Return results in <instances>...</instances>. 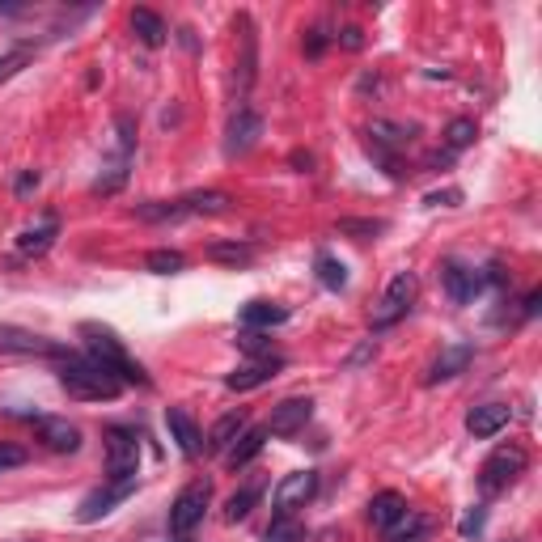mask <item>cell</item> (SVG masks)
I'll use <instances>...</instances> for the list:
<instances>
[{
  "instance_id": "cell-40",
  "label": "cell",
  "mask_w": 542,
  "mask_h": 542,
  "mask_svg": "<svg viewBox=\"0 0 542 542\" xmlns=\"http://www.w3.org/2000/svg\"><path fill=\"white\" fill-rule=\"evenodd\" d=\"M458 200H462V191H432L424 204H432V208H441V204H445V208H454Z\"/></svg>"
},
{
  "instance_id": "cell-38",
  "label": "cell",
  "mask_w": 542,
  "mask_h": 542,
  "mask_svg": "<svg viewBox=\"0 0 542 542\" xmlns=\"http://www.w3.org/2000/svg\"><path fill=\"white\" fill-rule=\"evenodd\" d=\"M242 348H246L250 356H263V352H271V343H267L263 331H246V335H242Z\"/></svg>"
},
{
  "instance_id": "cell-33",
  "label": "cell",
  "mask_w": 542,
  "mask_h": 542,
  "mask_svg": "<svg viewBox=\"0 0 542 542\" xmlns=\"http://www.w3.org/2000/svg\"><path fill=\"white\" fill-rule=\"evenodd\" d=\"M149 271H157V276H174V271H183L187 267V259L178 255V250H149Z\"/></svg>"
},
{
  "instance_id": "cell-21",
  "label": "cell",
  "mask_w": 542,
  "mask_h": 542,
  "mask_svg": "<svg viewBox=\"0 0 542 542\" xmlns=\"http://www.w3.org/2000/svg\"><path fill=\"white\" fill-rule=\"evenodd\" d=\"M284 318H288V310H284V305H276V301H246V305H242V327H246V331L280 327Z\"/></svg>"
},
{
  "instance_id": "cell-43",
  "label": "cell",
  "mask_w": 542,
  "mask_h": 542,
  "mask_svg": "<svg viewBox=\"0 0 542 542\" xmlns=\"http://www.w3.org/2000/svg\"><path fill=\"white\" fill-rule=\"evenodd\" d=\"M322 47H327V39H322V34L314 30V34H310V47H305V51H310V56H322Z\"/></svg>"
},
{
  "instance_id": "cell-45",
  "label": "cell",
  "mask_w": 542,
  "mask_h": 542,
  "mask_svg": "<svg viewBox=\"0 0 542 542\" xmlns=\"http://www.w3.org/2000/svg\"><path fill=\"white\" fill-rule=\"evenodd\" d=\"M538 301H542V293H530V297H526V314H538Z\"/></svg>"
},
{
  "instance_id": "cell-6",
  "label": "cell",
  "mask_w": 542,
  "mask_h": 542,
  "mask_svg": "<svg viewBox=\"0 0 542 542\" xmlns=\"http://www.w3.org/2000/svg\"><path fill=\"white\" fill-rule=\"evenodd\" d=\"M140 445L128 428H106V475L111 479H136Z\"/></svg>"
},
{
  "instance_id": "cell-39",
  "label": "cell",
  "mask_w": 542,
  "mask_h": 542,
  "mask_svg": "<svg viewBox=\"0 0 542 542\" xmlns=\"http://www.w3.org/2000/svg\"><path fill=\"white\" fill-rule=\"evenodd\" d=\"M458 530H462V538H475V534L483 530V504H475V509L462 517V526H458Z\"/></svg>"
},
{
  "instance_id": "cell-17",
  "label": "cell",
  "mask_w": 542,
  "mask_h": 542,
  "mask_svg": "<svg viewBox=\"0 0 542 542\" xmlns=\"http://www.w3.org/2000/svg\"><path fill=\"white\" fill-rule=\"evenodd\" d=\"M479 288H483V271H475V267H462V263H449V267H445V293L454 297L458 305L475 301Z\"/></svg>"
},
{
  "instance_id": "cell-14",
  "label": "cell",
  "mask_w": 542,
  "mask_h": 542,
  "mask_svg": "<svg viewBox=\"0 0 542 542\" xmlns=\"http://www.w3.org/2000/svg\"><path fill=\"white\" fill-rule=\"evenodd\" d=\"M310 415H314L310 399H284L276 411H271L267 432H276V437H293V432H301L305 424H310Z\"/></svg>"
},
{
  "instance_id": "cell-30",
  "label": "cell",
  "mask_w": 542,
  "mask_h": 542,
  "mask_svg": "<svg viewBox=\"0 0 542 542\" xmlns=\"http://www.w3.org/2000/svg\"><path fill=\"white\" fill-rule=\"evenodd\" d=\"M475 136H479V128H475V119H454L445 128V144H449V153H458V149H471L475 144Z\"/></svg>"
},
{
  "instance_id": "cell-23",
  "label": "cell",
  "mask_w": 542,
  "mask_h": 542,
  "mask_svg": "<svg viewBox=\"0 0 542 542\" xmlns=\"http://www.w3.org/2000/svg\"><path fill=\"white\" fill-rule=\"evenodd\" d=\"M471 343H454V348H445L441 356H437V365H432V373H428V382H445V377H458L466 365H471Z\"/></svg>"
},
{
  "instance_id": "cell-7",
  "label": "cell",
  "mask_w": 542,
  "mask_h": 542,
  "mask_svg": "<svg viewBox=\"0 0 542 542\" xmlns=\"http://www.w3.org/2000/svg\"><path fill=\"white\" fill-rule=\"evenodd\" d=\"M314 492H318V475L314 471H293V475H284L276 483V492H271V509H276V517H293Z\"/></svg>"
},
{
  "instance_id": "cell-27",
  "label": "cell",
  "mask_w": 542,
  "mask_h": 542,
  "mask_svg": "<svg viewBox=\"0 0 542 542\" xmlns=\"http://www.w3.org/2000/svg\"><path fill=\"white\" fill-rule=\"evenodd\" d=\"M263 500V487L259 483H250V487H242V492H233L229 496V504H225V517L229 521H246L250 513H255V504Z\"/></svg>"
},
{
  "instance_id": "cell-32",
  "label": "cell",
  "mask_w": 542,
  "mask_h": 542,
  "mask_svg": "<svg viewBox=\"0 0 542 542\" xmlns=\"http://www.w3.org/2000/svg\"><path fill=\"white\" fill-rule=\"evenodd\" d=\"M382 229H386L382 221H352V216H343V221L335 225V233H343V238H356V242H369Z\"/></svg>"
},
{
  "instance_id": "cell-8",
  "label": "cell",
  "mask_w": 542,
  "mask_h": 542,
  "mask_svg": "<svg viewBox=\"0 0 542 542\" xmlns=\"http://www.w3.org/2000/svg\"><path fill=\"white\" fill-rule=\"evenodd\" d=\"M132 492H136V479H111L106 487H98V492H89V496L81 500L77 521H85V526H89V521L106 517V513L115 509V504H123V500H128Z\"/></svg>"
},
{
  "instance_id": "cell-11",
  "label": "cell",
  "mask_w": 542,
  "mask_h": 542,
  "mask_svg": "<svg viewBox=\"0 0 542 542\" xmlns=\"http://www.w3.org/2000/svg\"><path fill=\"white\" fill-rule=\"evenodd\" d=\"M0 352H9V356H64L60 343H51V339L34 335L26 327H0Z\"/></svg>"
},
{
  "instance_id": "cell-2",
  "label": "cell",
  "mask_w": 542,
  "mask_h": 542,
  "mask_svg": "<svg viewBox=\"0 0 542 542\" xmlns=\"http://www.w3.org/2000/svg\"><path fill=\"white\" fill-rule=\"evenodd\" d=\"M81 335H85L89 356H94L102 369H111V373L119 377V382H128V386H149V377H144V369L136 365V360H132L128 352H123V343H119V335H115V331L98 327V322H85Z\"/></svg>"
},
{
  "instance_id": "cell-16",
  "label": "cell",
  "mask_w": 542,
  "mask_h": 542,
  "mask_svg": "<svg viewBox=\"0 0 542 542\" xmlns=\"http://www.w3.org/2000/svg\"><path fill=\"white\" fill-rule=\"evenodd\" d=\"M403 517H407V500H403L399 492H377V496L369 500V521H373V530L390 534Z\"/></svg>"
},
{
  "instance_id": "cell-18",
  "label": "cell",
  "mask_w": 542,
  "mask_h": 542,
  "mask_svg": "<svg viewBox=\"0 0 542 542\" xmlns=\"http://www.w3.org/2000/svg\"><path fill=\"white\" fill-rule=\"evenodd\" d=\"M263 445H267V428H246L242 437L225 449V466H229V471H238V466L255 462L263 454Z\"/></svg>"
},
{
  "instance_id": "cell-13",
  "label": "cell",
  "mask_w": 542,
  "mask_h": 542,
  "mask_svg": "<svg viewBox=\"0 0 542 542\" xmlns=\"http://www.w3.org/2000/svg\"><path fill=\"white\" fill-rule=\"evenodd\" d=\"M280 369H284L280 356H259V360H250V365L233 369V373L225 377V386H229V390H259V386H267Z\"/></svg>"
},
{
  "instance_id": "cell-10",
  "label": "cell",
  "mask_w": 542,
  "mask_h": 542,
  "mask_svg": "<svg viewBox=\"0 0 542 542\" xmlns=\"http://www.w3.org/2000/svg\"><path fill=\"white\" fill-rule=\"evenodd\" d=\"M259 136H263V119L250 111V106H242V111L229 119V128H225V153L229 157H242V153L255 149Z\"/></svg>"
},
{
  "instance_id": "cell-4",
  "label": "cell",
  "mask_w": 542,
  "mask_h": 542,
  "mask_svg": "<svg viewBox=\"0 0 542 542\" xmlns=\"http://www.w3.org/2000/svg\"><path fill=\"white\" fill-rule=\"evenodd\" d=\"M208 504H212V483H208V479L187 483L183 492L174 496V504H170V534H174V538H187V534L204 521Z\"/></svg>"
},
{
  "instance_id": "cell-22",
  "label": "cell",
  "mask_w": 542,
  "mask_h": 542,
  "mask_svg": "<svg viewBox=\"0 0 542 542\" xmlns=\"http://www.w3.org/2000/svg\"><path fill=\"white\" fill-rule=\"evenodd\" d=\"M56 233H60V225L47 216L39 229H26L22 238H17V255H22V259H39V255H47L51 242H56Z\"/></svg>"
},
{
  "instance_id": "cell-31",
  "label": "cell",
  "mask_w": 542,
  "mask_h": 542,
  "mask_svg": "<svg viewBox=\"0 0 542 542\" xmlns=\"http://www.w3.org/2000/svg\"><path fill=\"white\" fill-rule=\"evenodd\" d=\"M314 267H318V280L327 284V288H335V293H339L343 284H348V267H343L335 255H327V250L318 255V263H314Z\"/></svg>"
},
{
  "instance_id": "cell-19",
  "label": "cell",
  "mask_w": 542,
  "mask_h": 542,
  "mask_svg": "<svg viewBox=\"0 0 542 542\" xmlns=\"http://www.w3.org/2000/svg\"><path fill=\"white\" fill-rule=\"evenodd\" d=\"M166 424H170V437L178 441V449H183L187 458L200 454V428H195V420H191L183 407H170L166 411Z\"/></svg>"
},
{
  "instance_id": "cell-25",
  "label": "cell",
  "mask_w": 542,
  "mask_h": 542,
  "mask_svg": "<svg viewBox=\"0 0 542 542\" xmlns=\"http://www.w3.org/2000/svg\"><path fill=\"white\" fill-rule=\"evenodd\" d=\"M132 30H136V39L144 43V47H161L166 43V22L153 13V9H132Z\"/></svg>"
},
{
  "instance_id": "cell-34",
  "label": "cell",
  "mask_w": 542,
  "mask_h": 542,
  "mask_svg": "<svg viewBox=\"0 0 542 542\" xmlns=\"http://www.w3.org/2000/svg\"><path fill=\"white\" fill-rule=\"evenodd\" d=\"M305 538V530H301V521H293V517H276L267 526V534H263V542H301Z\"/></svg>"
},
{
  "instance_id": "cell-46",
  "label": "cell",
  "mask_w": 542,
  "mask_h": 542,
  "mask_svg": "<svg viewBox=\"0 0 542 542\" xmlns=\"http://www.w3.org/2000/svg\"><path fill=\"white\" fill-rule=\"evenodd\" d=\"M399 542H428L424 534H411V538H399Z\"/></svg>"
},
{
  "instance_id": "cell-47",
  "label": "cell",
  "mask_w": 542,
  "mask_h": 542,
  "mask_svg": "<svg viewBox=\"0 0 542 542\" xmlns=\"http://www.w3.org/2000/svg\"><path fill=\"white\" fill-rule=\"evenodd\" d=\"M174 542H195V538H174Z\"/></svg>"
},
{
  "instance_id": "cell-44",
  "label": "cell",
  "mask_w": 542,
  "mask_h": 542,
  "mask_svg": "<svg viewBox=\"0 0 542 542\" xmlns=\"http://www.w3.org/2000/svg\"><path fill=\"white\" fill-rule=\"evenodd\" d=\"M293 166H305V170H310V166H314V157H310V153H293Z\"/></svg>"
},
{
  "instance_id": "cell-1",
  "label": "cell",
  "mask_w": 542,
  "mask_h": 542,
  "mask_svg": "<svg viewBox=\"0 0 542 542\" xmlns=\"http://www.w3.org/2000/svg\"><path fill=\"white\" fill-rule=\"evenodd\" d=\"M60 386L72 394V399H81V403H111L119 399V390L123 382L111 373V369H102L94 356H64L60 360Z\"/></svg>"
},
{
  "instance_id": "cell-12",
  "label": "cell",
  "mask_w": 542,
  "mask_h": 542,
  "mask_svg": "<svg viewBox=\"0 0 542 542\" xmlns=\"http://www.w3.org/2000/svg\"><path fill=\"white\" fill-rule=\"evenodd\" d=\"M34 432H39V441L47 449H56V454H77L81 449V428L60 420V415H39V420H34Z\"/></svg>"
},
{
  "instance_id": "cell-9",
  "label": "cell",
  "mask_w": 542,
  "mask_h": 542,
  "mask_svg": "<svg viewBox=\"0 0 542 542\" xmlns=\"http://www.w3.org/2000/svg\"><path fill=\"white\" fill-rule=\"evenodd\" d=\"M233 30L242 34V60H238V72H233V89H238V94H250L255 72H259V34H255V22H250L246 13H238Z\"/></svg>"
},
{
  "instance_id": "cell-3",
  "label": "cell",
  "mask_w": 542,
  "mask_h": 542,
  "mask_svg": "<svg viewBox=\"0 0 542 542\" xmlns=\"http://www.w3.org/2000/svg\"><path fill=\"white\" fill-rule=\"evenodd\" d=\"M526 466H530V454L521 445H500L492 458H487L479 466V487H483V496H496L504 492V487H513L521 475H526Z\"/></svg>"
},
{
  "instance_id": "cell-15",
  "label": "cell",
  "mask_w": 542,
  "mask_h": 542,
  "mask_svg": "<svg viewBox=\"0 0 542 542\" xmlns=\"http://www.w3.org/2000/svg\"><path fill=\"white\" fill-rule=\"evenodd\" d=\"M509 420H513V411L504 403H483V407H471V415H466V432L487 441V437H496L500 428H509Z\"/></svg>"
},
{
  "instance_id": "cell-5",
  "label": "cell",
  "mask_w": 542,
  "mask_h": 542,
  "mask_svg": "<svg viewBox=\"0 0 542 542\" xmlns=\"http://www.w3.org/2000/svg\"><path fill=\"white\" fill-rule=\"evenodd\" d=\"M415 293H420V280L411 276V271H399L390 284H386V293H382V305L373 310V327L377 331H386V327H394L411 305H415Z\"/></svg>"
},
{
  "instance_id": "cell-37",
  "label": "cell",
  "mask_w": 542,
  "mask_h": 542,
  "mask_svg": "<svg viewBox=\"0 0 542 542\" xmlns=\"http://www.w3.org/2000/svg\"><path fill=\"white\" fill-rule=\"evenodd\" d=\"M30 64V51H13V56H5L0 60V81H9V77H17Z\"/></svg>"
},
{
  "instance_id": "cell-41",
  "label": "cell",
  "mask_w": 542,
  "mask_h": 542,
  "mask_svg": "<svg viewBox=\"0 0 542 542\" xmlns=\"http://www.w3.org/2000/svg\"><path fill=\"white\" fill-rule=\"evenodd\" d=\"M339 43H343V47H348V51H360V47H365V30H356V26H348V30H343V34H339Z\"/></svg>"
},
{
  "instance_id": "cell-20",
  "label": "cell",
  "mask_w": 542,
  "mask_h": 542,
  "mask_svg": "<svg viewBox=\"0 0 542 542\" xmlns=\"http://www.w3.org/2000/svg\"><path fill=\"white\" fill-rule=\"evenodd\" d=\"M246 432V411H229V415H221V420L212 424V432H208V454H225V449L238 441Z\"/></svg>"
},
{
  "instance_id": "cell-36",
  "label": "cell",
  "mask_w": 542,
  "mask_h": 542,
  "mask_svg": "<svg viewBox=\"0 0 542 542\" xmlns=\"http://www.w3.org/2000/svg\"><path fill=\"white\" fill-rule=\"evenodd\" d=\"M123 183H128V170H123V166H111V174H102L98 183H94V191H98V195H115Z\"/></svg>"
},
{
  "instance_id": "cell-24",
  "label": "cell",
  "mask_w": 542,
  "mask_h": 542,
  "mask_svg": "<svg viewBox=\"0 0 542 542\" xmlns=\"http://www.w3.org/2000/svg\"><path fill=\"white\" fill-rule=\"evenodd\" d=\"M183 212L187 216H221V212H229V195L225 191H195V195H183Z\"/></svg>"
},
{
  "instance_id": "cell-35",
  "label": "cell",
  "mask_w": 542,
  "mask_h": 542,
  "mask_svg": "<svg viewBox=\"0 0 542 542\" xmlns=\"http://www.w3.org/2000/svg\"><path fill=\"white\" fill-rule=\"evenodd\" d=\"M26 449L13 445V441H0V471H13V466H26Z\"/></svg>"
},
{
  "instance_id": "cell-28",
  "label": "cell",
  "mask_w": 542,
  "mask_h": 542,
  "mask_svg": "<svg viewBox=\"0 0 542 542\" xmlns=\"http://www.w3.org/2000/svg\"><path fill=\"white\" fill-rule=\"evenodd\" d=\"M369 136L373 144H386V149H407L411 144V128H399V123H386V119H373Z\"/></svg>"
},
{
  "instance_id": "cell-29",
  "label": "cell",
  "mask_w": 542,
  "mask_h": 542,
  "mask_svg": "<svg viewBox=\"0 0 542 542\" xmlns=\"http://www.w3.org/2000/svg\"><path fill=\"white\" fill-rule=\"evenodd\" d=\"M136 216L140 221H183V204H166V200H149V204H136Z\"/></svg>"
},
{
  "instance_id": "cell-26",
  "label": "cell",
  "mask_w": 542,
  "mask_h": 542,
  "mask_svg": "<svg viewBox=\"0 0 542 542\" xmlns=\"http://www.w3.org/2000/svg\"><path fill=\"white\" fill-rule=\"evenodd\" d=\"M208 259L212 263H229V267H246L250 259H255V246H246V242H212Z\"/></svg>"
},
{
  "instance_id": "cell-42",
  "label": "cell",
  "mask_w": 542,
  "mask_h": 542,
  "mask_svg": "<svg viewBox=\"0 0 542 542\" xmlns=\"http://www.w3.org/2000/svg\"><path fill=\"white\" fill-rule=\"evenodd\" d=\"M34 187H39V174H34V170H26L22 178H17V195H30Z\"/></svg>"
}]
</instances>
